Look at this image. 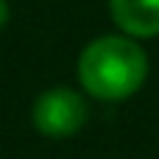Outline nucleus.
Returning a JSON list of instances; mask_svg holds the SVG:
<instances>
[{
    "mask_svg": "<svg viewBox=\"0 0 159 159\" xmlns=\"http://www.w3.org/2000/svg\"><path fill=\"white\" fill-rule=\"evenodd\" d=\"M148 78V56L131 36H98L78 56V81L98 101H126Z\"/></svg>",
    "mask_w": 159,
    "mask_h": 159,
    "instance_id": "1",
    "label": "nucleus"
},
{
    "mask_svg": "<svg viewBox=\"0 0 159 159\" xmlns=\"http://www.w3.org/2000/svg\"><path fill=\"white\" fill-rule=\"evenodd\" d=\"M31 120L34 129L50 140L73 137L87 123V101L70 87H50L34 101Z\"/></svg>",
    "mask_w": 159,
    "mask_h": 159,
    "instance_id": "2",
    "label": "nucleus"
},
{
    "mask_svg": "<svg viewBox=\"0 0 159 159\" xmlns=\"http://www.w3.org/2000/svg\"><path fill=\"white\" fill-rule=\"evenodd\" d=\"M109 11L126 36H159V0H109Z\"/></svg>",
    "mask_w": 159,
    "mask_h": 159,
    "instance_id": "3",
    "label": "nucleus"
},
{
    "mask_svg": "<svg viewBox=\"0 0 159 159\" xmlns=\"http://www.w3.org/2000/svg\"><path fill=\"white\" fill-rule=\"evenodd\" d=\"M8 20H11V8H8V0H0V31L8 25Z\"/></svg>",
    "mask_w": 159,
    "mask_h": 159,
    "instance_id": "4",
    "label": "nucleus"
}]
</instances>
